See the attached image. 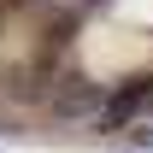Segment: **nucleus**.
I'll use <instances>...</instances> for the list:
<instances>
[{"mask_svg": "<svg viewBox=\"0 0 153 153\" xmlns=\"http://www.w3.org/2000/svg\"><path fill=\"white\" fill-rule=\"evenodd\" d=\"M147 112H153V76H141V82L112 94V118H147Z\"/></svg>", "mask_w": 153, "mask_h": 153, "instance_id": "f257e3e1", "label": "nucleus"}]
</instances>
